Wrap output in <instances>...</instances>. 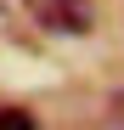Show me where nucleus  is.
I'll use <instances>...</instances> for the list:
<instances>
[{
	"mask_svg": "<svg viewBox=\"0 0 124 130\" xmlns=\"http://www.w3.org/2000/svg\"><path fill=\"white\" fill-rule=\"evenodd\" d=\"M39 23L51 34H90L96 11H90V0H39Z\"/></svg>",
	"mask_w": 124,
	"mask_h": 130,
	"instance_id": "nucleus-1",
	"label": "nucleus"
},
{
	"mask_svg": "<svg viewBox=\"0 0 124 130\" xmlns=\"http://www.w3.org/2000/svg\"><path fill=\"white\" fill-rule=\"evenodd\" d=\"M0 130H34V119L23 107H0Z\"/></svg>",
	"mask_w": 124,
	"mask_h": 130,
	"instance_id": "nucleus-2",
	"label": "nucleus"
}]
</instances>
